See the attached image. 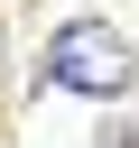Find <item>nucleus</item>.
<instances>
[{
	"label": "nucleus",
	"instance_id": "f257e3e1",
	"mask_svg": "<svg viewBox=\"0 0 139 148\" xmlns=\"http://www.w3.org/2000/svg\"><path fill=\"white\" fill-rule=\"evenodd\" d=\"M65 92H93V102H111V92H130L139 83V56H130V37L120 28H102V18H74V28H56V65H46Z\"/></svg>",
	"mask_w": 139,
	"mask_h": 148
}]
</instances>
